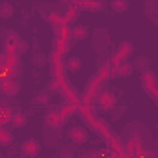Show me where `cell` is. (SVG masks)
Listing matches in <instances>:
<instances>
[{
    "label": "cell",
    "instance_id": "16",
    "mask_svg": "<svg viewBox=\"0 0 158 158\" xmlns=\"http://www.w3.org/2000/svg\"><path fill=\"white\" fill-rule=\"evenodd\" d=\"M13 115H15V112H13L8 104H2V106H0V123H2V125H6L8 121H11Z\"/></svg>",
    "mask_w": 158,
    "mask_h": 158
},
{
    "label": "cell",
    "instance_id": "5",
    "mask_svg": "<svg viewBox=\"0 0 158 158\" xmlns=\"http://www.w3.org/2000/svg\"><path fill=\"white\" fill-rule=\"evenodd\" d=\"M21 86L15 82V78L13 76H6L2 74V80H0V91H2L4 95H10V97H15L19 93Z\"/></svg>",
    "mask_w": 158,
    "mask_h": 158
},
{
    "label": "cell",
    "instance_id": "4",
    "mask_svg": "<svg viewBox=\"0 0 158 158\" xmlns=\"http://www.w3.org/2000/svg\"><path fill=\"white\" fill-rule=\"evenodd\" d=\"M97 104H99V108L101 110H104V112H110V110H114L115 108V104H117V99H115V95L112 93V91H101L99 95H97Z\"/></svg>",
    "mask_w": 158,
    "mask_h": 158
},
{
    "label": "cell",
    "instance_id": "18",
    "mask_svg": "<svg viewBox=\"0 0 158 158\" xmlns=\"http://www.w3.org/2000/svg\"><path fill=\"white\" fill-rule=\"evenodd\" d=\"M13 143V134L8 130V128H0V145H4V147H8V145H11Z\"/></svg>",
    "mask_w": 158,
    "mask_h": 158
},
{
    "label": "cell",
    "instance_id": "3",
    "mask_svg": "<svg viewBox=\"0 0 158 158\" xmlns=\"http://www.w3.org/2000/svg\"><path fill=\"white\" fill-rule=\"evenodd\" d=\"M125 151H127V156H141L143 154V141L138 132L130 134V138L125 143Z\"/></svg>",
    "mask_w": 158,
    "mask_h": 158
},
{
    "label": "cell",
    "instance_id": "9",
    "mask_svg": "<svg viewBox=\"0 0 158 158\" xmlns=\"http://www.w3.org/2000/svg\"><path fill=\"white\" fill-rule=\"evenodd\" d=\"M69 139H71L73 143L82 145V143H86V141H88V130H86V128H82V127H74V128H71V130H69Z\"/></svg>",
    "mask_w": 158,
    "mask_h": 158
},
{
    "label": "cell",
    "instance_id": "19",
    "mask_svg": "<svg viewBox=\"0 0 158 158\" xmlns=\"http://www.w3.org/2000/svg\"><path fill=\"white\" fill-rule=\"evenodd\" d=\"M112 10L117 13H123L128 10V0H112Z\"/></svg>",
    "mask_w": 158,
    "mask_h": 158
},
{
    "label": "cell",
    "instance_id": "10",
    "mask_svg": "<svg viewBox=\"0 0 158 158\" xmlns=\"http://www.w3.org/2000/svg\"><path fill=\"white\" fill-rule=\"evenodd\" d=\"M21 149H23V154H24V156H37L39 151H41V145H39L37 139L30 138V139H26V141L23 143Z\"/></svg>",
    "mask_w": 158,
    "mask_h": 158
},
{
    "label": "cell",
    "instance_id": "25",
    "mask_svg": "<svg viewBox=\"0 0 158 158\" xmlns=\"http://www.w3.org/2000/svg\"><path fill=\"white\" fill-rule=\"evenodd\" d=\"M141 156H158V152H156V151H143Z\"/></svg>",
    "mask_w": 158,
    "mask_h": 158
},
{
    "label": "cell",
    "instance_id": "26",
    "mask_svg": "<svg viewBox=\"0 0 158 158\" xmlns=\"http://www.w3.org/2000/svg\"><path fill=\"white\" fill-rule=\"evenodd\" d=\"M58 2H61V4H67V6H71V4H74L76 0H58Z\"/></svg>",
    "mask_w": 158,
    "mask_h": 158
},
{
    "label": "cell",
    "instance_id": "23",
    "mask_svg": "<svg viewBox=\"0 0 158 158\" xmlns=\"http://www.w3.org/2000/svg\"><path fill=\"white\" fill-rule=\"evenodd\" d=\"M136 67H139V69H149V61H147L145 58H139V60L136 61Z\"/></svg>",
    "mask_w": 158,
    "mask_h": 158
},
{
    "label": "cell",
    "instance_id": "7",
    "mask_svg": "<svg viewBox=\"0 0 158 158\" xmlns=\"http://www.w3.org/2000/svg\"><path fill=\"white\" fill-rule=\"evenodd\" d=\"M63 123H65V121H63L61 115H60V108H56V110H52V112H48V114L45 115V125H47L48 128H52V130H58Z\"/></svg>",
    "mask_w": 158,
    "mask_h": 158
},
{
    "label": "cell",
    "instance_id": "8",
    "mask_svg": "<svg viewBox=\"0 0 158 158\" xmlns=\"http://www.w3.org/2000/svg\"><path fill=\"white\" fill-rule=\"evenodd\" d=\"M76 4H78V8H80V10L93 11V13H97V11H101L104 8L102 0H76Z\"/></svg>",
    "mask_w": 158,
    "mask_h": 158
},
{
    "label": "cell",
    "instance_id": "21",
    "mask_svg": "<svg viewBox=\"0 0 158 158\" xmlns=\"http://www.w3.org/2000/svg\"><path fill=\"white\" fill-rule=\"evenodd\" d=\"M11 15H13V6L4 2L2 6H0V17H2V19H10Z\"/></svg>",
    "mask_w": 158,
    "mask_h": 158
},
{
    "label": "cell",
    "instance_id": "28",
    "mask_svg": "<svg viewBox=\"0 0 158 158\" xmlns=\"http://www.w3.org/2000/svg\"><path fill=\"white\" fill-rule=\"evenodd\" d=\"M156 102H158V101H156Z\"/></svg>",
    "mask_w": 158,
    "mask_h": 158
},
{
    "label": "cell",
    "instance_id": "6",
    "mask_svg": "<svg viewBox=\"0 0 158 158\" xmlns=\"http://www.w3.org/2000/svg\"><path fill=\"white\" fill-rule=\"evenodd\" d=\"M91 130H95V132H97V134H99V136L104 139V141H108V139H110V136L114 134V132H112V128H110V125H108L104 119H99V117L93 121V125H91Z\"/></svg>",
    "mask_w": 158,
    "mask_h": 158
},
{
    "label": "cell",
    "instance_id": "11",
    "mask_svg": "<svg viewBox=\"0 0 158 158\" xmlns=\"http://www.w3.org/2000/svg\"><path fill=\"white\" fill-rule=\"evenodd\" d=\"M73 114H78V102H67L65 106H60V115L63 121H67Z\"/></svg>",
    "mask_w": 158,
    "mask_h": 158
},
{
    "label": "cell",
    "instance_id": "14",
    "mask_svg": "<svg viewBox=\"0 0 158 158\" xmlns=\"http://www.w3.org/2000/svg\"><path fill=\"white\" fill-rule=\"evenodd\" d=\"M71 37H73L74 41H82V39H86V37H88V28L82 26V24H76L74 28H71Z\"/></svg>",
    "mask_w": 158,
    "mask_h": 158
},
{
    "label": "cell",
    "instance_id": "2",
    "mask_svg": "<svg viewBox=\"0 0 158 158\" xmlns=\"http://www.w3.org/2000/svg\"><path fill=\"white\" fill-rule=\"evenodd\" d=\"M134 54V45L130 43V41H123V43H119V47L115 48V52H114V56H112V65H114V69L119 65V63H123V61H127L130 56Z\"/></svg>",
    "mask_w": 158,
    "mask_h": 158
},
{
    "label": "cell",
    "instance_id": "15",
    "mask_svg": "<svg viewBox=\"0 0 158 158\" xmlns=\"http://www.w3.org/2000/svg\"><path fill=\"white\" fill-rule=\"evenodd\" d=\"M65 67H67V71L76 73V71H80V69H82V60H80V58H76V56H71V58L65 60Z\"/></svg>",
    "mask_w": 158,
    "mask_h": 158
},
{
    "label": "cell",
    "instance_id": "20",
    "mask_svg": "<svg viewBox=\"0 0 158 158\" xmlns=\"http://www.w3.org/2000/svg\"><path fill=\"white\" fill-rule=\"evenodd\" d=\"M26 121H28V117H26V114H23V112H17V114L13 115V119H11V123H13L17 128H23V127L26 125Z\"/></svg>",
    "mask_w": 158,
    "mask_h": 158
},
{
    "label": "cell",
    "instance_id": "24",
    "mask_svg": "<svg viewBox=\"0 0 158 158\" xmlns=\"http://www.w3.org/2000/svg\"><path fill=\"white\" fill-rule=\"evenodd\" d=\"M37 97H39V99H37V102H47V101H48V97H47V93H39Z\"/></svg>",
    "mask_w": 158,
    "mask_h": 158
},
{
    "label": "cell",
    "instance_id": "27",
    "mask_svg": "<svg viewBox=\"0 0 158 158\" xmlns=\"http://www.w3.org/2000/svg\"><path fill=\"white\" fill-rule=\"evenodd\" d=\"M156 128H158V125H156Z\"/></svg>",
    "mask_w": 158,
    "mask_h": 158
},
{
    "label": "cell",
    "instance_id": "13",
    "mask_svg": "<svg viewBox=\"0 0 158 158\" xmlns=\"http://www.w3.org/2000/svg\"><path fill=\"white\" fill-rule=\"evenodd\" d=\"M132 71H134V65H130L128 61H123V63H119V65L114 69V73H115L117 76H123V78L130 76V74H132Z\"/></svg>",
    "mask_w": 158,
    "mask_h": 158
},
{
    "label": "cell",
    "instance_id": "1",
    "mask_svg": "<svg viewBox=\"0 0 158 158\" xmlns=\"http://www.w3.org/2000/svg\"><path fill=\"white\" fill-rule=\"evenodd\" d=\"M141 86L149 93V97H152L154 101H158V80H156V74L151 69H145L141 73Z\"/></svg>",
    "mask_w": 158,
    "mask_h": 158
},
{
    "label": "cell",
    "instance_id": "22",
    "mask_svg": "<svg viewBox=\"0 0 158 158\" xmlns=\"http://www.w3.org/2000/svg\"><path fill=\"white\" fill-rule=\"evenodd\" d=\"M26 48H28V45H26L23 39H19V41H17V54H23Z\"/></svg>",
    "mask_w": 158,
    "mask_h": 158
},
{
    "label": "cell",
    "instance_id": "17",
    "mask_svg": "<svg viewBox=\"0 0 158 158\" xmlns=\"http://www.w3.org/2000/svg\"><path fill=\"white\" fill-rule=\"evenodd\" d=\"M47 21L52 24V28H56V26H61V24H67V21H65V15H60V13H48V15H47Z\"/></svg>",
    "mask_w": 158,
    "mask_h": 158
},
{
    "label": "cell",
    "instance_id": "12",
    "mask_svg": "<svg viewBox=\"0 0 158 158\" xmlns=\"http://www.w3.org/2000/svg\"><path fill=\"white\" fill-rule=\"evenodd\" d=\"M78 15H80V8H78V4L74 2V4H71V6L67 8V11H65V21H67V24H69V26L74 24L76 19H78Z\"/></svg>",
    "mask_w": 158,
    "mask_h": 158
}]
</instances>
